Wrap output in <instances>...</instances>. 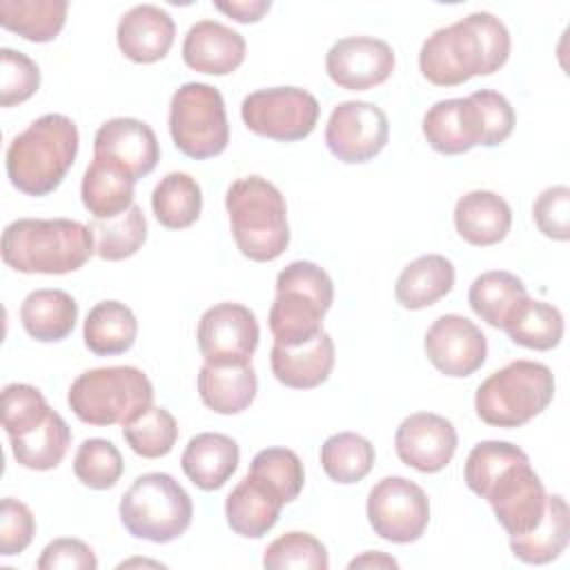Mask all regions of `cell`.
<instances>
[{
	"instance_id": "cell-8",
	"label": "cell",
	"mask_w": 570,
	"mask_h": 570,
	"mask_svg": "<svg viewBox=\"0 0 570 570\" xmlns=\"http://www.w3.org/2000/svg\"><path fill=\"white\" fill-rule=\"evenodd\" d=\"M118 512L131 537L169 543L191 525L194 503L171 474L147 472L134 479L120 499Z\"/></svg>"
},
{
	"instance_id": "cell-3",
	"label": "cell",
	"mask_w": 570,
	"mask_h": 570,
	"mask_svg": "<svg viewBox=\"0 0 570 570\" xmlns=\"http://www.w3.org/2000/svg\"><path fill=\"white\" fill-rule=\"evenodd\" d=\"M78 127L65 114L36 118L7 147V176L27 196L51 194L78 156Z\"/></svg>"
},
{
	"instance_id": "cell-18",
	"label": "cell",
	"mask_w": 570,
	"mask_h": 570,
	"mask_svg": "<svg viewBox=\"0 0 570 570\" xmlns=\"http://www.w3.org/2000/svg\"><path fill=\"white\" fill-rule=\"evenodd\" d=\"M94 156L116 163L134 180L154 171L160 147L154 129L138 118H111L94 136Z\"/></svg>"
},
{
	"instance_id": "cell-40",
	"label": "cell",
	"mask_w": 570,
	"mask_h": 570,
	"mask_svg": "<svg viewBox=\"0 0 570 570\" xmlns=\"http://www.w3.org/2000/svg\"><path fill=\"white\" fill-rule=\"evenodd\" d=\"M120 450L107 439H85L73 459L76 479L91 490H109L122 476Z\"/></svg>"
},
{
	"instance_id": "cell-44",
	"label": "cell",
	"mask_w": 570,
	"mask_h": 570,
	"mask_svg": "<svg viewBox=\"0 0 570 570\" xmlns=\"http://www.w3.org/2000/svg\"><path fill=\"white\" fill-rule=\"evenodd\" d=\"M40 87L38 65L22 51L0 49V105L13 107L29 100Z\"/></svg>"
},
{
	"instance_id": "cell-37",
	"label": "cell",
	"mask_w": 570,
	"mask_h": 570,
	"mask_svg": "<svg viewBox=\"0 0 570 570\" xmlns=\"http://www.w3.org/2000/svg\"><path fill=\"white\" fill-rule=\"evenodd\" d=\"M321 465L336 483H356L365 479L374 465V445L356 432H338L321 445Z\"/></svg>"
},
{
	"instance_id": "cell-36",
	"label": "cell",
	"mask_w": 570,
	"mask_h": 570,
	"mask_svg": "<svg viewBox=\"0 0 570 570\" xmlns=\"http://www.w3.org/2000/svg\"><path fill=\"white\" fill-rule=\"evenodd\" d=\"M151 209L156 220L167 229L194 225L203 209V191L196 178L185 171H171L154 187Z\"/></svg>"
},
{
	"instance_id": "cell-32",
	"label": "cell",
	"mask_w": 570,
	"mask_h": 570,
	"mask_svg": "<svg viewBox=\"0 0 570 570\" xmlns=\"http://www.w3.org/2000/svg\"><path fill=\"white\" fill-rule=\"evenodd\" d=\"M65 0H0V24L29 42H51L65 27Z\"/></svg>"
},
{
	"instance_id": "cell-13",
	"label": "cell",
	"mask_w": 570,
	"mask_h": 570,
	"mask_svg": "<svg viewBox=\"0 0 570 570\" xmlns=\"http://www.w3.org/2000/svg\"><path fill=\"white\" fill-rule=\"evenodd\" d=\"M390 138V122L381 107L365 100L336 105L325 125V142L334 158L347 165L367 163L383 151Z\"/></svg>"
},
{
	"instance_id": "cell-34",
	"label": "cell",
	"mask_w": 570,
	"mask_h": 570,
	"mask_svg": "<svg viewBox=\"0 0 570 570\" xmlns=\"http://www.w3.org/2000/svg\"><path fill=\"white\" fill-rule=\"evenodd\" d=\"M9 439L11 452L22 468L45 472L62 463L71 445V430L65 419L51 410L38 428Z\"/></svg>"
},
{
	"instance_id": "cell-49",
	"label": "cell",
	"mask_w": 570,
	"mask_h": 570,
	"mask_svg": "<svg viewBox=\"0 0 570 570\" xmlns=\"http://www.w3.org/2000/svg\"><path fill=\"white\" fill-rule=\"evenodd\" d=\"M272 2L269 0H236V2H216V9L229 16L236 22H258L267 11Z\"/></svg>"
},
{
	"instance_id": "cell-1",
	"label": "cell",
	"mask_w": 570,
	"mask_h": 570,
	"mask_svg": "<svg viewBox=\"0 0 570 570\" xmlns=\"http://www.w3.org/2000/svg\"><path fill=\"white\" fill-rule=\"evenodd\" d=\"M510 56L508 27L488 11H474L436 29L419 51V69L436 87H456L472 76L499 71Z\"/></svg>"
},
{
	"instance_id": "cell-15",
	"label": "cell",
	"mask_w": 570,
	"mask_h": 570,
	"mask_svg": "<svg viewBox=\"0 0 570 570\" xmlns=\"http://www.w3.org/2000/svg\"><path fill=\"white\" fill-rule=\"evenodd\" d=\"M428 361L445 376L463 379L474 374L488 356L483 332L465 316L443 314L425 334Z\"/></svg>"
},
{
	"instance_id": "cell-2",
	"label": "cell",
	"mask_w": 570,
	"mask_h": 570,
	"mask_svg": "<svg viewBox=\"0 0 570 570\" xmlns=\"http://www.w3.org/2000/svg\"><path fill=\"white\" fill-rule=\"evenodd\" d=\"M2 261L22 274H69L96 252L91 227L71 218H18L2 232Z\"/></svg>"
},
{
	"instance_id": "cell-23",
	"label": "cell",
	"mask_w": 570,
	"mask_h": 570,
	"mask_svg": "<svg viewBox=\"0 0 570 570\" xmlns=\"http://www.w3.org/2000/svg\"><path fill=\"white\" fill-rule=\"evenodd\" d=\"M454 227L465 243L490 247L508 236L512 227V209L499 194L474 189L456 200Z\"/></svg>"
},
{
	"instance_id": "cell-4",
	"label": "cell",
	"mask_w": 570,
	"mask_h": 570,
	"mask_svg": "<svg viewBox=\"0 0 570 570\" xmlns=\"http://www.w3.org/2000/svg\"><path fill=\"white\" fill-rule=\"evenodd\" d=\"M232 236L240 254L256 263L278 258L289 245L287 205L276 185L263 176L234 180L225 196Z\"/></svg>"
},
{
	"instance_id": "cell-11",
	"label": "cell",
	"mask_w": 570,
	"mask_h": 570,
	"mask_svg": "<svg viewBox=\"0 0 570 570\" xmlns=\"http://www.w3.org/2000/svg\"><path fill=\"white\" fill-rule=\"evenodd\" d=\"M367 519L381 539L412 543L430 523L428 494L405 476H385L367 494Z\"/></svg>"
},
{
	"instance_id": "cell-9",
	"label": "cell",
	"mask_w": 570,
	"mask_h": 570,
	"mask_svg": "<svg viewBox=\"0 0 570 570\" xmlns=\"http://www.w3.org/2000/svg\"><path fill=\"white\" fill-rule=\"evenodd\" d=\"M174 145L194 160L214 158L229 142V122L220 91L205 82L180 85L169 102Z\"/></svg>"
},
{
	"instance_id": "cell-28",
	"label": "cell",
	"mask_w": 570,
	"mask_h": 570,
	"mask_svg": "<svg viewBox=\"0 0 570 570\" xmlns=\"http://www.w3.org/2000/svg\"><path fill=\"white\" fill-rule=\"evenodd\" d=\"M454 285V265L441 254L414 258L396 278L394 296L405 309H423L450 294Z\"/></svg>"
},
{
	"instance_id": "cell-25",
	"label": "cell",
	"mask_w": 570,
	"mask_h": 570,
	"mask_svg": "<svg viewBox=\"0 0 570 570\" xmlns=\"http://www.w3.org/2000/svg\"><path fill=\"white\" fill-rule=\"evenodd\" d=\"M269 365L285 387L312 390L325 383L334 367V341L327 332H321L305 345L281 347L274 343Z\"/></svg>"
},
{
	"instance_id": "cell-39",
	"label": "cell",
	"mask_w": 570,
	"mask_h": 570,
	"mask_svg": "<svg viewBox=\"0 0 570 570\" xmlns=\"http://www.w3.org/2000/svg\"><path fill=\"white\" fill-rule=\"evenodd\" d=\"M122 436L138 456L160 459L171 452L178 439V423L169 410L149 405L122 425Z\"/></svg>"
},
{
	"instance_id": "cell-41",
	"label": "cell",
	"mask_w": 570,
	"mask_h": 570,
	"mask_svg": "<svg viewBox=\"0 0 570 570\" xmlns=\"http://www.w3.org/2000/svg\"><path fill=\"white\" fill-rule=\"evenodd\" d=\"M263 566L269 570H327V548L309 532H285L274 539L263 554Z\"/></svg>"
},
{
	"instance_id": "cell-12",
	"label": "cell",
	"mask_w": 570,
	"mask_h": 570,
	"mask_svg": "<svg viewBox=\"0 0 570 570\" xmlns=\"http://www.w3.org/2000/svg\"><path fill=\"white\" fill-rule=\"evenodd\" d=\"M479 497L492 505L497 521L510 537L530 532L541 521L548 499L528 456L517 459L497 472Z\"/></svg>"
},
{
	"instance_id": "cell-27",
	"label": "cell",
	"mask_w": 570,
	"mask_h": 570,
	"mask_svg": "<svg viewBox=\"0 0 570 570\" xmlns=\"http://www.w3.org/2000/svg\"><path fill=\"white\" fill-rule=\"evenodd\" d=\"M134 185L136 180L116 163L94 156L80 185L82 205L98 220L116 218L134 205Z\"/></svg>"
},
{
	"instance_id": "cell-26",
	"label": "cell",
	"mask_w": 570,
	"mask_h": 570,
	"mask_svg": "<svg viewBox=\"0 0 570 570\" xmlns=\"http://www.w3.org/2000/svg\"><path fill=\"white\" fill-rule=\"evenodd\" d=\"M258 392V379L252 363L212 365L198 372L200 401L216 414H238L252 405Z\"/></svg>"
},
{
	"instance_id": "cell-31",
	"label": "cell",
	"mask_w": 570,
	"mask_h": 570,
	"mask_svg": "<svg viewBox=\"0 0 570 570\" xmlns=\"http://www.w3.org/2000/svg\"><path fill=\"white\" fill-rule=\"evenodd\" d=\"M138 334V321L134 312L120 301L96 303L82 327V338L89 352L96 356H116L131 350Z\"/></svg>"
},
{
	"instance_id": "cell-22",
	"label": "cell",
	"mask_w": 570,
	"mask_h": 570,
	"mask_svg": "<svg viewBox=\"0 0 570 570\" xmlns=\"http://www.w3.org/2000/svg\"><path fill=\"white\" fill-rule=\"evenodd\" d=\"M283 505L285 499L272 483L247 472V476L229 492L225 517L236 534L258 539L276 525Z\"/></svg>"
},
{
	"instance_id": "cell-14",
	"label": "cell",
	"mask_w": 570,
	"mask_h": 570,
	"mask_svg": "<svg viewBox=\"0 0 570 570\" xmlns=\"http://www.w3.org/2000/svg\"><path fill=\"white\" fill-rule=\"evenodd\" d=\"M258 336L254 312L240 303H218L205 309L196 330L198 350L212 365L252 363Z\"/></svg>"
},
{
	"instance_id": "cell-38",
	"label": "cell",
	"mask_w": 570,
	"mask_h": 570,
	"mask_svg": "<svg viewBox=\"0 0 570 570\" xmlns=\"http://www.w3.org/2000/svg\"><path fill=\"white\" fill-rule=\"evenodd\" d=\"M89 227L96 240V254L102 261L129 258L147 240V218L138 205H131L125 214L116 218H96Z\"/></svg>"
},
{
	"instance_id": "cell-43",
	"label": "cell",
	"mask_w": 570,
	"mask_h": 570,
	"mask_svg": "<svg viewBox=\"0 0 570 570\" xmlns=\"http://www.w3.org/2000/svg\"><path fill=\"white\" fill-rule=\"evenodd\" d=\"M249 472L272 483L285 499L292 503L305 483V472L298 454L287 448H265L261 450L249 465Z\"/></svg>"
},
{
	"instance_id": "cell-10",
	"label": "cell",
	"mask_w": 570,
	"mask_h": 570,
	"mask_svg": "<svg viewBox=\"0 0 570 570\" xmlns=\"http://www.w3.org/2000/svg\"><path fill=\"white\" fill-rule=\"evenodd\" d=\"M318 100L301 87H269L245 96L240 118L256 136L294 142L307 138L318 122Z\"/></svg>"
},
{
	"instance_id": "cell-45",
	"label": "cell",
	"mask_w": 570,
	"mask_h": 570,
	"mask_svg": "<svg viewBox=\"0 0 570 570\" xmlns=\"http://www.w3.org/2000/svg\"><path fill=\"white\" fill-rule=\"evenodd\" d=\"M479 109V118L483 125V147L501 145L514 129L517 116L508 98L492 89H479L470 94Z\"/></svg>"
},
{
	"instance_id": "cell-19",
	"label": "cell",
	"mask_w": 570,
	"mask_h": 570,
	"mask_svg": "<svg viewBox=\"0 0 570 570\" xmlns=\"http://www.w3.org/2000/svg\"><path fill=\"white\" fill-rule=\"evenodd\" d=\"M423 136L434 151L445 156L483 145V125L474 100L468 96L434 102L423 116Z\"/></svg>"
},
{
	"instance_id": "cell-30",
	"label": "cell",
	"mask_w": 570,
	"mask_h": 570,
	"mask_svg": "<svg viewBox=\"0 0 570 570\" xmlns=\"http://www.w3.org/2000/svg\"><path fill=\"white\" fill-rule=\"evenodd\" d=\"M20 321L31 338L40 343H56L73 332L78 303L62 289H36L22 301Z\"/></svg>"
},
{
	"instance_id": "cell-48",
	"label": "cell",
	"mask_w": 570,
	"mask_h": 570,
	"mask_svg": "<svg viewBox=\"0 0 570 570\" xmlns=\"http://www.w3.org/2000/svg\"><path fill=\"white\" fill-rule=\"evenodd\" d=\"M94 550L80 539H53L42 548L38 570H96Z\"/></svg>"
},
{
	"instance_id": "cell-20",
	"label": "cell",
	"mask_w": 570,
	"mask_h": 570,
	"mask_svg": "<svg viewBox=\"0 0 570 570\" xmlns=\"http://www.w3.org/2000/svg\"><path fill=\"white\" fill-rule=\"evenodd\" d=\"M183 60L207 76H227L245 60V38L216 20H198L183 42Z\"/></svg>"
},
{
	"instance_id": "cell-35",
	"label": "cell",
	"mask_w": 570,
	"mask_h": 570,
	"mask_svg": "<svg viewBox=\"0 0 570 570\" xmlns=\"http://www.w3.org/2000/svg\"><path fill=\"white\" fill-rule=\"evenodd\" d=\"M512 343L528 350H552L563 338V316L561 312L546 303L532 301L530 296L514 307V312L505 318L503 327Z\"/></svg>"
},
{
	"instance_id": "cell-42",
	"label": "cell",
	"mask_w": 570,
	"mask_h": 570,
	"mask_svg": "<svg viewBox=\"0 0 570 570\" xmlns=\"http://www.w3.org/2000/svg\"><path fill=\"white\" fill-rule=\"evenodd\" d=\"M51 407L42 392L29 383H9L2 390V428L9 436L24 434L38 428Z\"/></svg>"
},
{
	"instance_id": "cell-21",
	"label": "cell",
	"mask_w": 570,
	"mask_h": 570,
	"mask_svg": "<svg viewBox=\"0 0 570 570\" xmlns=\"http://www.w3.org/2000/svg\"><path fill=\"white\" fill-rule=\"evenodd\" d=\"M176 24L171 16L156 4H136L116 29L120 51L138 65H151L165 58L174 45Z\"/></svg>"
},
{
	"instance_id": "cell-17",
	"label": "cell",
	"mask_w": 570,
	"mask_h": 570,
	"mask_svg": "<svg viewBox=\"0 0 570 570\" xmlns=\"http://www.w3.org/2000/svg\"><path fill=\"white\" fill-rule=\"evenodd\" d=\"M454 425L434 412H416L401 421L394 434L396 456L425 474L443 470L456 452Z\"/></svg>"
},
{
	"instance_id": "cell-16",
	"label": "cell",
	"mask_w": 570,
	"mask_h": 570,
	"mask_svg": "<svg viewBox=\"0 0 570 570\" xmlns=\"http://www.w3.org/2000/svg\"><path fill=\"white\" fill-rule=\"evenodd\" d=\"M394 51L385 40L350 36L336 40L325 56V71L334 85L350 91L372 89L394 71Z\"/></svg>"
},
{
	"instance_id": "cell-7",
	"label": "cell",
	"mask_w": 570,
	"mask_h": 570,
	"mask_svg": "<svg viewBox=\"0 0 570 570\" xmlns=\"http://www.w3.org/2000/svg\"><path fill=\"white\" fill-rule=\"evenodd\" d=\"M67 403L87 425H125L154 403V385L142 370L131 365L96 367L71 383Z\"/></svg>"
},
{
	"instance_id": "cell-6",
	"label": "cell",
	"mask_w": 570,
	"mask_h": 570,
	"mask_svg": "<svg viewBox=\"0 0 570 570\" xmlns=\"http://www.w3.org/2000/svg\"><path fill=\"white\" fill-rule=\"evenodd\" d=\"M554 399L552 370L537 361H512L492 372L474 394L479 419L494 428H521Z\"/></svg>"
},
{
	"instance_id": "cell-46",
	"label": "cell",
	"mask_w": 570,
	"mask_h": 570,
	"mask_svg": "<svg viewBox=\"0 0 570 570\" xmlns=\"http://www.w3.org/2000/svg\"><path fill=\"white\" fill-rule=\"evenodd\" d=\"M532 218L539 232L552 240L570 238V189L566 185H554L543 189L534 205Z\"/></svg>"
},
{
	"instance_id": "cell-5",
	"label": "cell",
	"mask_w": 570,
	"mask_h": 570,
	"mask_svg": "<svg viewBox=\"0 0 570 570\" xmlns=\"http://www.w3.org/2000/svg\"><path fill=\"white\" fill-rule=\"evenodd\" d=\"M334 283L312 261H294L276 276V298L269 307V330L281 347H298L323 332L332 307Z\"/></svg>"
},
{
	"instance_id": "cell-29",
	"label": "cell",
	"mask_w": 570,
	"mask_h": 570,
	"mask_svg": "<svg viewBox=\"0 0 570 570\" xmlns=\"http://www.w3.org/2000/svg\"><path fill=\"white\" fill-rule=\"evenodd\" d=\"M570 537V512L561 494L546 499L541 521L525 534L510 537V550L523 563L543 566L554 561L568 546Z\"/></svg>"
},
{
	"instance_id": "cell-33",
	"label": "cell",
	"mask_w": 570,
	"mask_h": 570,
	"mask_svg": "<svg viewBox=\"0 0 570 570\" xmlns=\"http://www.w3.org/2000/svg\"><path fill=\"white\" fill-rule=\"evenodd\" d=\"M528 298L523 281L505 269H492L476 276L468 292L472 312L492 327H503L505 318Z\"/></svg>"
},
{
	"instance_id": "cell-47",
	"label": "cell",
	"mask_w": 570,
	"mask_h": 570,
	"mask_svg": "<svg viewBox=\"0 0 570 570\" xmlns=\"http://www.w3.org/2000/svg\"><path fill=\"white\" fill-rule=\"evenodd\" d=\"M36 534V519L29 510L18 499H2L0 503V554L2 557H13L20 554Z\"/></svg>"
},
{
	"instance_id": "cell-50",
	"label": "cell",
	"mask_w": 570,
	"mask_h": 570,
	"mask_svg": "<svg viewBox=\"0 0 570 570\" xmlns=\"http://www.w3.org/2000/svg\"><path fill=\"white\" fill-rule=\"evenodd\" d=\"M347 568L350 570H354V568H399V563H396V559L387 557L385 552L370 550V552H363L361 557H354Z\"/></svg>"
},
{
	"instance_id": "cell-24",
	"label": "cell",
	"mask_w": 570,
	"mask_h": 570,
	"mask_svg": "<svg viewBox=\"0 0 570 570\" xmlns=\"http://www.w3.org/2000/svg\"><path fill=\"white\" fill-rule=\"evenodd\" d=\"M240 461L238 443L220 432H200L189 439L180 465L187 479L200 490L223 488L236 472Z\"/></svg>"
}]
</instances>
